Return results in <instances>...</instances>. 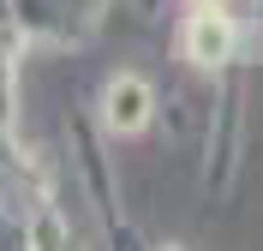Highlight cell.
<instances>
[{
    "instance_id": "7a4b0ae2",
    "label": "cell",
    "mask_w": 263,
    "mask_h": 251,
    "mask_svg": "<svg viewBox=\"0 0 263 251\" xmlns=\"http://www.w3.org/2000/svg\"><path fill=\"white\" fill-rule=\"evenodd\" d=\"M221 48H228V30H221V24H192V54L197 60H221Z\"/></svg>"
},
{
    "instance_id": "3957f363",
    "label": "cell",
    "mask_w": 263,
    "mask_h": 251,
    "mask_svg": "<svg viewBox=\"0 0 263 251\" xmlns=\"http://www.w3.org/2000/svg\"><path fill=\"white\" fill-rule=\"evenodd\" d=\"M210 6H215V0H210Z\"/></svg>"
},
{
    "instance_id": "6da1fadb",
    "label": "cell",
    "mask_w": 263,
    "mask_h": 251,
    "mask_svg": "<svg viewBox=\"0 0 263 251\" xmlns=\"http://www.w3.org/2000/svg\"><path fill=\"white\" fill-rule=\"evenodd\" d=\"M149 120V90L138 78H120L114 90H108V126H120V132H138Z\"/></svg>"
}]
</instances>
